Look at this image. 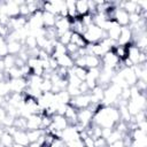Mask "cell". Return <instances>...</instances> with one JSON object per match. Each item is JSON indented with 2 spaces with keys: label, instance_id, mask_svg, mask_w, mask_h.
I'll return each instance as SVG.
<instances>
[{
  "label": "cell",
  "instance_id": "cell-1",
  "mask_svg": "<svg viewBox=\"0 0 147 147\" xmlns=\"http://www.w3.org/2000/svg\"><path fill=\"white\" fill-rule=\"evenodd\" d=\"M83 37L87 44H95V42L101 41L103 38H106L107 33L101 28L94 24H91L90 26L86 28V31L83 33Z\"/></svg>",
  "mask_w": 147,
  "mask_h": 147
},
{
  "label": "cell",
  "instance_id": "cell-2",
  "mask_svg": "<svg viewBox=\"0 0 147 147\" xmlns=\"http://www.w3.org/2000/svg\"><path fill=\"white\" fill-rule=\"evenodd\" d=\"M93 116H94V111L90 107L78 109V111H77V123H79L80 125L86 127L92 123Z\"/></svg>",
  "mask_w": 147,
  "mask_h": 147
},
{
  "label": "cell",
  "instance_id": "cell-3",
  "mask_svg": "<svg viewBox=\"0 0 147 147\" xmlns=\"http://www.w3.org/2000/svg\"><path fill=\"white\" fill-rule=\"evenodd\" d=\"M10 93H24L25 88L28 87V79L26 78H15V79H7Z\"/></svg>",
  "mask_w": 147,
  "mask_h": 147
},
{
  "label": "cell",
  "instance_id": "cell-4",
  "mask_svg": "<svg viewBox=\"0 0 147 147\" xmlns=\"http://www.w3.org/2000/svg\"><path fill=\"white\" fill-rule=\"evenodd\" d=\"M69 105H71L76 109H83V108L90 107V105H91L90 93H84V94H79L75 98H71Z\"/></svg>",
  "mask_w": 147,
  "mask_h": 147
},
{
  "label": "cell",
  "instance_id": "cell-5",
  "mask_svg": "<svg viewBox=\"0 0 147 147\" xmlns=\"http://www.w3.org/2000/svg\"><path fill=\"white\" fill-rule=\"evenodd\" d=\"M54 28H55V30H56L57 38H59V36H61L62 33H64V32L71 30V21H70L68 17L64 18V17L56 16V22H55Z\"/></svg>",
  "mask_w": 147,
  "mask_h": 147
},
{
  "label": "cell",
  "instance_id": "cell-6",
  "mask_svg": "<svg viewBox=\"0 0 147 147\" xmlns=\"http://www.w3.org/2000/svg\"><path fill=\"white\" fill-rule=\"evenodd\" d=\"M141 53L142 52L137 46H134L133 44H130V45H127V56H126V59H129L132 62L133 65H137V64L140 63Z\"/></svg>",
  "mask_w": 147,
  "mask_h": 147
},
{
  "label": "cell",
  "instance_id": "cell-7",
  "mask_svg": "<svg viewBox=\"0 0 147 147\" xmlns=\"http://www.w3.org/2000/svg\"><path fill=\"white\" fill-rule=\"evenodd\" d=\"M132 31L129 26H122V30H121V34H119V38L117 40V44L118 45H130L132 44Z\"/></svg>",
  "mask_w": 147,
  "mask_h": 147
},
{
  "label": "cell",
  "instance_id": "cell-8",
  "mask_svg": "<svg viewBox=\"0 0 147 147\" xmlns=\"http://www.w3.org/2000/svg\"><path fill=\"white\" fill-rule=\"evenodd\" d=\"M41 129V115L32 114L26 118V131Z\"/></svg>",
  "mask_w": 147,
  "mask_h": 147
},
{
  "label": "cell",
  "instance_id": "cell-9",
  "mask_svg": "<svg viewBox=\"0 0 147 147\" xmlns=\"http://www.w3.org/2000/svg\"><path fill=\"white\" fill-rule=\"evenodd\" d=\"M5 6H6V14L9 18L20 16V5L17 3V1H6Z\"/></svg>",
  "mask_w": 147,
  "mask_h": 147
},
{
  "label": "cell",
  "instance_id": "cell-10",
  "mask_svg": "<svg viewBox=\"0 0 147 147\" xmlns=\"http://www.w3.org/2000/svg\"><path fill=\"white\" fill-rule=\"evenodd\" d=\"M121 30H122V26L118 25V24L114 21L113 24H111V26L108 29V31H106L107 37H108L109 39H111V40H114V41L117 42V40H118V38H119V34H121Z\"/></svg>",
  "mask_w": 147,
  "mask_h": 147
},
{
  "label": "cell",
  "instance_id": "cell-11",
  "mask_svg": "<svg viewBox=\"0 0 147 147\" xmlns=\"http://www.w3.org/2000/svg\"><path fill=\"white\" fill-rule=\"evenodd\" d=\"M13 139H14V142L20 144V145L25 146V147L30 144L28 136H26V131H23V130H16L13 134Z\"/></svg>",
  "mask_w": 147,
  "mask_h": 147
},
{
  "label": "cell",
  "instance_id": "cell-12",
  "mask_svg": "<svg viewBox=\"0 0 147 147\" xmlns=\"http://www.w3.org/2000/svg\"><path fill=\"white\" fill-rule=\"evenodd\" d=\"M85 68L93 69V68H101V59L95 55H85Z\"/></svg>",
  "mask_w": 147,
  "mask_h": 147
},
{
  "label": "cell",
  "instance_id": "cell-13",
  "mask_svg": "<svg viewBox=\"0 0 147 147\" xmlns=\"http://www.w3.org/2000/svg\"><path fill=\"white\" fill-rule=\"evenodd\" d=\"M6 42H7V48H8V54L9 55L16 56L23 49V44L21 41L13 40V41H6Z\"/></svg>",
  "mask_w": 147,
  "mask_h": 147
},
{
  "label": "cell",
  "instance_id": "cell-14",
  "mask_svg": "<svg viewBox=\"0 0 147 147\" xmlns=\"http://www.w3.org/2000/svg\"><path fill=\"white\" fill-rule=\"evenodd\" d=\"M56 61H57L59 67H62V68H65V69H71V68L75 65L74 59H72L69 54H64V55L57 57Z\"/></svg>",
  "mask_w": 147,
  "mask_h": 147
},
{
  "label": "cell",
  "instance_id": "cell-15",
  "mask_svg": "<svg viewBox=\"0 0 147 147\" xmlns=\"http://www.w3.org/2000/svg\"><path fill=\"white\" fill-rule=\"evenodd\" d=\"M55 22H56V15L47 13V11H42V24L45 29L54 28Z\"/></svg>",
  "mask_w": 147,
  "mask_h": 147
},
{
  "label": "cell",
  "instance_id": "cell-16",
  "mask_svg": "<svg viewBox=\"0 0 147 147\" xmlns=\"http://www.w3.org/2000/svg\"><path fill=\"white\" fill-rule=\"evenodd\" d=\"M70 42L74 44V45H76L79 49H83V48H85V47L87 46V42H86V40L84 39V37H83L82 34H79V33H76V32H72V33H71Z\"/></svg>",
  "mask_w": 147,
  "mask_h": 147
},
{
  "label": "cell",
  "instance_id": "cell-17",
  "mask_svg": "<svg viewBox=\"0 0 147 147\" xmlns=\"http://www.w3.org/2000/svg\"><path fill=\"white\" fill-rule=\"evenodd\" d=\"M76 11H77L78 17H82V16L88 14L90 13V10H88V2L86 0L76 1Z\"/></svg>",
  "mask_w": 147,
  "mask_h": 147
},
{
  "label": "cell",
  "instance_id": "cell-18",
  "mask_svg": "<svg viewBox=\"0 0 147 147\" xmlns=\"http://www.w3.org/2000/svg\"><path fill=\"white\" fill-rule=\"evenodd\" d=\"M64 54H68V53H67V47H65L64 45H62L61 42L55 41V42H54L53 53L51 54V56L54 57V59H57V57H60V56H62V55H64Z\"/></svg>",
  "mask_w": 147,
  "mask_h": 147
},
{
  "label": "cell",
  "instance_id": "cell-19",
  "mask_svg": "<svg viewBox=\"0 0 147 147\" xmlns=\"http://www.w3.org/2000/svg\"><path fill=\"white\" fill-rule=\"evenodd\" d=\"M65 6H67V9H68V18L70 21L77 18L78 15H77V11H76V1L68 0V1H65Z\"/></svg>",
  "mask_w": 147,
  "mask_h": 147
},
{
  "label": "cell",
  "instance_id": "cell-20",
  "mask_svg": "<svg viewBox=\"0 0 147 147\" xmlns=\"http://www.w3.org/2000/svg\"><path fill=\"white\" fill-rule=\"evenodd\" d=\"M113 52L115 53V55H116L121 61H123V60L126 59V56H127V45L124 46V45H118V44H117V45L114 47Z\"/></svg>",
  "mask_w": 147,
  "mask_h": 147
},
{
  "label": "cell",
  "instance_id": "cell-21",
  "mask_svg": "<svg viewBox=\"0 0 147 147\" xmlns=\"http://www.w3.org/2000/svg\"><path fill=\"white\" fill-rule=\"evenodd\" d=\"M69 71L71 74H74L77 78H79L82 82H84L86 79V76H87V69L85 68H80V67H76L74 65L71 69H69Z\"/></svg>",
  "mask_w": 147,
  "mask_h": 147
},
{
  "label": "cell",
  "instance_id": "cell-22",
  "mask_svg": "<svg viewBox=\"0 0 147 147\" xmlns=\"http://www.w3.org/2000/svg\"><path fill=\"white\" fill-rule=\"evenodd\" d=\"M45 133V130L38 129V130H28L26 131V136L29 139V142H36L38 141V139Z\"/></svg>",
  "mask_w": 147,
  "mask_h": 147
},
{
  "label": "cell",
  "instance_id": "cell-23",
  "mask_svg": "<svg viewBox=\"0 0 147 147\" xmlns=\"http://www.w3.org/2000/svg\"><path fill=\"white\" fill-rule=\"evenodd\" d=\"M14 144V139H13V136L10 133H8L7 131L3 132L1 139H0V145L1 147H11Z\"/></svg>",
  "mask_w": 147,
  "mask_h": 147
},
{
  "label": "cell",
  "instance_id": "cell-24",
  "mask_svg": "<svg viewBox=\"0 0 147 147\" xmlns=\"http://www.w3.org/2000/svg\"><path fill=\"white\" fill-rule=\"evenodd\" d=\"M23 46L26 48V49H33V48H37V38L33 37V36H28L24 41H23Z\"/></svg>",
  "mask_w": 147,
  "mask_h": 147
},
{
  "label": "cell",
  "instance_id": "cell-25",
  "mask_svg": "<svg viewBox=\"0 0 147 147\" xmlns=\"http://www.w3.org/2000/svg\"><path fill=\"white\" fill-rule=\"evenodd\" d=\"M123 138V134L119 132V131H117L116 129H113V131L110 132V134H109V137L106 139V141H107V144L109 145V144H113V142H115V141H117V140H121Z\"/></svg>",
  "mask_w": 147,
  "mask_h": 147
},
{
  "label": "cell",
  "instance_id": "cell-26",
  "mask_svg": "<svg viewBox=\"0 0 147 147\" xmlns=\"http://www.w3.org/2000/svg\"><path fill=\"white\" fill-rule=\"evenodd\" d=\"M17 130H23V131H26V118L25 117H22V116H17L14 121V125Z\"/></svg>",
  "mask_w": 147,
  "mask_h": 147
},
{
  "label": "cell",
  "instance_id": "cell-27",
  "mask_svg": "<svg viewBox=\"0 0 147 147\" xmlns=\"http://www.w3.org/2000/svg\"><path fill=\"white\" fill-rule=\"evenodd\" d=\"M52 86H53V84L49 78H42V82H41L39 88H40L41 93H47V92H52Z\"/></svg>",
  "mask_w": 147,
  "mask_h": 147
},
{
  "label": "cell",
  "instance_id": "cell-28",
  "mask_svg": "<svg viewBox=\"0 0 147 147\" xmlns=\"http://www.w3.org/2000/svg\"><path fill=\"white\" fill-rule=\"evenodd\" d=\"M71 33H72V31H71V30H70V31H67V32H64V33H62L61 36H59L57 41H59V42H61L62 45L67 46V45L70 42V39H71Z\"/></svg>",
  "mask_w": 147,
  "mask_h": 147
},
{
  "label": "cell",
  "instance_id": "cell-29",
  "mask_svg": "<svg viewBox=\"0 0 147 147\" xmlns=\"http://www.w3.org/2000/svg\"><path fill=\"white\" fill-rule=\"evenodd\" d=\"M3 64H5V70H8L13 67H15V56L14 55H7L3 59Z\"/></svg>",
  "mask_w": 147,
  "mask_h": 147
},
{
  "label": "cell",
  "instance_id": "cell-30",
  "mask_svg": "<svg viewBox=\"0 0 147 147\" xmlns=\"http://www.w3.org/2000/svg\"><path fill=\"white\" fill-rule=\"evenodd\" d=\"M80 140H82L84 147H94V138H92L91 136H86L85 138H83Z\"/></svg>",
  "mask_w": 147,
  "mask_h": 147
},
{
  "label": "cell",
  "instance_id": "cell-31",
  "mask_svg": "<svg viewBox=\"0 0 147 147\" xmlns=\"http://www.w3.org/2000/svg\"><path fill=\"white\" fill-rule=\"evenodd\" d=\"M141 15L138 14V13H132V14H129V20H130V24H137L140 20H141Z\"/></svg>",
  "mask_w": 147,
  "mask_h": 147
},
{
  "label": "cell",
  "instance_id": "cell-32",
  "mask_svg": "<svg viewBox=\"0 0 147 147\" xmlns=\"http://www.w3.org/2000/svg\"><path fill=\"white\" fill-rule=\"evenodd\" d=\"M49 147H67V144L61 138H56L55 137L53 139V141H52V144H51Z\"/></svg>",
  "mask_w": 147,
  "mask_h": 147
},
{
  "label": "cell",
  "instance_id": "cell-33",
  "mask_svg": "<svg viewBox=\"0 0 147 147\" xmlns=\"http://www.w3.org/2000/svg\"><path fill=\"white\" fill-rule=\"evenodd\" d=\"M107 146H108V144L105 138L99 137V138L94 139V147H107Z\"/></svg>",
  "mask_w": 147,
  "mask_h": 147
},
{
  "label": "cell",
  "instance_id": "cell-34",
  "mask_svg": "<svg viewBox=\"0 0 147 147\" xmlns=\"http://www.w3.org/2000/svg\"><path fill=\"white\" fill-rule=\"evenodd\" d=\"M8 55V48H7V42L0 44V59H3L5 56Z\"/></svg>",
  "mask_w": 147,
  "mask_h": 147
},
{
  "label": "cell",
  "instance_id": "cell-35",
  "mask_svg": "<svg viewBox=\"0 0 147 147\" xmlns=\"http://www.w3.org/2000/svg\"><path fill=\"white\" fill-rule=\"evenodd\" d=\"M78 88H79V92H80L82 94H84V93H90V90H88V87H87V85H86L85 82H82L80 85L78 86Z\"/></svg>",
  "mask_w": 147,
  "mask_h": 147
},
{
  "label": "cell",
  "instance_id": "cell-36",
  "mask_svg": "<svg viewBox=\"0 0 147 147\" xmlns=\"http://www.w3.org/2000/svg\"><path fill=\"white\" fill-rule=\"evenodd\" d=\"M108 147H126V146H125V144L123 142V140L121 139V140H117V141H115V142H113V144H109Z\"/></svg>",
  "mask_w": 147,
  "mask_h": 147
},
{
  "label": "cell",
  "instance_id": "cell-37",
  "mask_svg": "<svg viewBox=\"0 0 147 147\" xmlns=\"http://www.w3.org/2000/svg\"><path fill=\"white\" fill-rule=\"evenodd\" d=\"M5 72V64H3V60L0 59V75H2Z\"/></svg>",
  "mask_w": 147,
  "mask_h": 147
},
{
  "label": "cell",
  "instance_id": "cell-38",
  "mask_svg": "<svg viewBox=\"0 0 147 147\" xmlns=\"http://www.w3.org/2000/svg\"><path fill=\"white\" fill-rule=\"evenodd\" d=\"M11 147H25V146H22V145H20V144H16V142H14Z\"/></svg>",
  "mask_w": 147,
  "mask_h": 147
},
{
  "label": "cell",
  "instance_id": "cell-39",
  "mask_svg": "<svg viewBox=\"0 0 147 147\" xmlns=\"http://www.w3.org/2000/svg\"><path fill=\"white\" fill-rule=\"evenodd\" d=\"M3 132H5V129L3 127H0V139H1V137L3 134Z\"/></svg>",
  "mask_w": 147,
  "mask_h": 147
},
{
  "label": "cell",
  "instance_id": "cell-40",
  "mask_svg": "<svg viewBox=\"0 0 147 147\" xmlns=\"http://www.w3.org/2000/svg\"><path fill=\"white\" fill-rule=\"evenodd\" d=\"M107 147H108V146H107Z\"/></svg>",
  "mask_w": 147,
  "mask_h": 147
}]
</instances>
